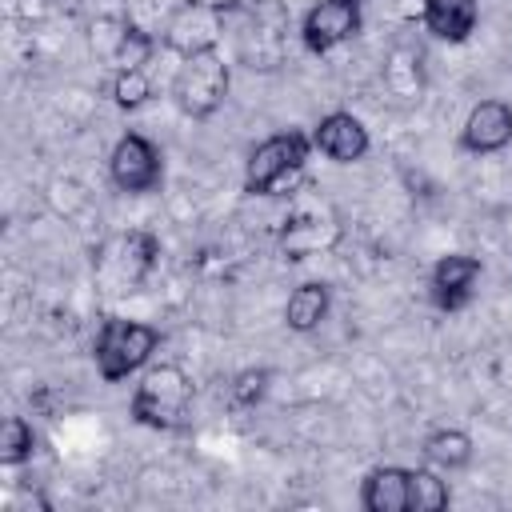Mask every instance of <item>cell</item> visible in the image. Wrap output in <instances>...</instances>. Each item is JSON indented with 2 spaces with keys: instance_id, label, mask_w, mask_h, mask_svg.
<instances>
[{
  "instance_id": "1",
  "label": "cell",
  "mask_w": 512,
  "mask_h": 512,
  "mask_svg": "<svg viewBox=\"0 0 512 512\" xmlns=\"http://www.w3.org/2000/svg\"><path fill=\"white\" fill-rule=\"evenodd\" d=\"M192 376L180 368V364H148L132 388V400H128V416L140 424V428H152V432H176L184 428V416L192 408Z\"/></svg>"
},
{
  "instance_id": "2",
  "label": "cell",
  "mask_w": 512,
  "mask_h": 512,
  "mask_svg": "<svg viewBox=\"0 0 512 512\" xmlns=\"http://www.w3.org/2000/svg\"><path fill=\"white\" fill-rule=\"evenodd\" d=\"M312 148H316L312 132H300V128L264 136L244 160V192L248 196H288L296 188Z\"/></svg>"
},
{
  "instance_id": "3",
  "label": "cell",
  "mask_w": 512,
  "mask_h": 512,
  "mask_svg": "<svg viewBox=\"0 0 512 512\" xmlns=\"http://www.w3.org/2000/svg\"><path fill=\"white\" fill-rule=\"evenodd\" d=\"M160 348V328L144 320H124V316H104L92 340V364L104 384H124L128 376L144 372Z\"/></svg>"
},
{
  "instance_id": "4",
  "label": "cell",
  "mask_w": 512,
  "mask_h": 512,
  "mask_svg": "<svg viewBox=\"0 0 512 512\" xmlns=\"http://www.w3.org/2000/svg\"><path fill=\"white\" fill-rule=\"evenodd\" d=\"M232 88V68L220 56V48L212 52H196V56H180L176 72H172V100L184 116L192 120H208L224 108Z\"/></svg>"
},
{
  "instance_id": "5",
  "label": "cell",
  "mask_w": 512,
  "mask_h": 512,
  "mask_svg": "<svg viewBox=\"0 0 512 512\" xmlns=\"http://www.w3.org/2000/svg\"><path fill=\"white\" fill-rule=\"evenodd\" d=\"M108 180L116 192L148 196L164 184V152L144 132H124L108 152Z\"/></svg>"
},
{
  "instance_id": "6",
  "label": "cell",
  "mask_w": 512,
  "mask_h": 512,
  "mask_svg": "<svg viewBox=\"0 0 512 512\" xmlns=\"http://www.w3.org/2000/svg\"><path fill=\"white\" fill-rule=\"evenodd\" d=\"M224 20L228 12L216 8V4H204V0H180L164 28H160V44L176 56H196V52H212L224 36Z\"/></svg>"
},
{
  "instance_id": "7",
  "label": "cell",
  "mask_w": 512,
  "mask_h": 512,
  "mask_svg": "<svg viewBox=\"0 0 512 512\" xmlns=\"http://www.w3.org/2000/svg\"><path fill=\"white\" fill-rule=\"evenodd\" d=\"M364 28V0H316L300 16V44L312 56H328Z\"/></svg>"
},
{
  "instance_id": "8",
  "label": "cell",
  "mask_w": 512,
  "mask_h": 512,
  "mask_svg": "<svg viewBox=\"0 0 512 512\" xmlns=\"http://www.w3.org/2000/svg\"><path fill=\"white\" fill-rule=\"evenodd\" d=\"M88 40H92V52L104 64H112L116 72H124V68H148V60L160 48V40L152 32H144L132 16H100L92 24V36Z\"/></svg>"
},
{
  "instance_id": "9",
  "label": "cell",
  "mask_w": 512,
  "mask_h": 512,
  "mask_svg": "<svg viewBox=\"0 0 512 512\" xmlns=\"http://www.w3.org/2000/svg\"><path fill=\"white\" fill-rule=\"evenodd\" d=\"M156 260H160V236L148 228H132V232L108 240V248L96 260V272L116 280L120 288H128V284H140L156 268Z\"/></svg>"
},
{
  "instance_id": "10",
  "label": "cell",
  "mask_w": 512,
  "mask_h": 512,
  "mask_svg": "<svg viewBox=\"0 0 512 512\" xmlns=\"http://www.w3.org/2000/svg\"><path fill=\"white\" fill-rule=\"evenodd\" d=\"M480 276H484L480 256H472V252H448L428 272V300L440 312H460V308L472 304Z\"/></svg>"
},
{
  "instance_id": "11",
  "label": "cell",
  "mask_w": 512,
  "mask_h": 512,
  "mask_svg": "<svg viewBox=\"0 0 512 512\" xmlns=\"http://www.w3.org/2000/svg\"><path fill=\"white\" fill-rule=\"evenodd\" d=\"M312 144H316V152L328 156L332 164H356V160L368 156L372 136H368V128H364L360 116L336 108V112H324V116L316 120V128H312Z\"/></svg>"
},
{
  "instance_id": "12",
  "label": "cell",
  "mask_w": 512,
  "mask_h": 512,
  "mask_svg": "<svg viewBox=\"0 0 512 512\" xmlns=\"http://www.w3.org/2000/svg\"><path fill=\"white\" fill-rule=\"evenodd\" d=\"M512 144V104L508 100H480L460 124V148L472 156H492Z\"/></svg>"
},
{
  "instance_id": "13",
  "label": "cell",
  "mask_w": 512,
  "mask_h": 512,
  "mask_svg": "<svg viewBox=\"0 0 512 512\" xmlns=\"http://www.w3.org/2000/svg\"><path fill=\"white\" fill-rule=\"evenodd\" d=\"M424 28L444 44H464L480 24V0H420Z\"/></svg>"
},
{
  "instance_id": "14",
  "label": "cell",
  "mask_w": 512,
  "mask_h": 512,
  "mask_svg": "<svg viewBox=\"0 0 512 512\" xmlns=\"http://www.w3.org/2000/svg\"><path fill=\"white\" fill-rule=\"evenodd\" d=\"M360 508L364 512H408V468L380 464L360 480Z\"/></svg>"
},
{
  "instance_id": "15",
  "label": "cell",
  "mask_w": 512,
  "mask_h": 512,
  "mask_svg": "<svg viewBox=\"0 0 512 512\" xmlns=\"http://www.w3.org/2000/svg\"><path fill=\"white\" fill-rule=\"evenodd\" d=\"M328 312H332V288L324 280H304L292 288V296L284 304V324H288V332L308 336L328 320Z\"/></svg>"
},
{
  "instance_id": "16",
  "label": "cell",
  "mask_w": 512,
  "mask_h": 512,
  "mask_svg": "<svg viewBox=\"0 0 512 512\" xmlns=\"http://www.w3.org/2000/svg\"><path fill=\"white\" fill-rule=\"evenodd\" d=\"M420 456H424V464H432L440 472H460L472 464V436L464 428H436L424 436Z\"/></svg>"
},
{
  "instance_id": "17",
  "label": "cell",
  "mask_w": 512,
  "mask_h": 512,
  "mask_svg": "<svg viewBox=\"0 0 512 512\" xmlns=\"http://www.w3.org/2000/svg\"><path fill=\"white\" fill-rule=\"evenodd\" d=\"M452 504V488L440 476V468L420 464L408 468V512H444Z\"/></svg>"
},
{
  "instance_id": "18",
  "label": "cell",
  "mask_w": 512,
  "mask_h": 512,
  "mask_svg": "<svg viewBox=\"0 0 512 512\" xmlns=\"http://www.w3.org/2000/svg\"><path fill=\"white\" fill-rule=\"evenodd\" d=\"M32 452H36V428H32V420L8 416L4 420V432H0V464L4 468H20V464L32 460Z\"/></svg>"
},
{
  "instance_id": "19",
  "label": "cell",
  "mask_w": 512,
  "mask_h": 512,
  "mask_svg": "<svg viewBox=\"0 0 512 512\" xmlns=\"http://www.w3.org/2000/svg\"><path fill=\"white\" fill-rule=\"evenodd\" d=\"M112 100L124 112L144 108L152 100V76H148V68H124V72H116L112 76Z\"/></svg>"
},
{
  "instance_id": "20",
  "label": "cell",
  "mask_w": 512,
  "mask_h": 512,
  "mask_svg": "<svg viewBox=\"0 0 512 512\" xmlns=\"http://www.w3.org/2000/svg\"><path fill=\"white\" fill-rule=\"evenodd\" d=\"M268 384H272V368H240L228 384V400L236 408H256L268 396Z\"/></svg>"
},
{
  "instance_id": "21",
  "label": "cell",
  "mask_w": 512,
  "mask_h": 512,
  "mask_svg": "<svg viewBox=\"0 0 512 512\" xmlns=\"http://www.w3.org/2000/svg\"><path fill=\"white\" fill-rule=\"evenodd\" d=\"M8 508H12V512H24V508H40V512H48L52 504H48L44 496H36V492H28V488H24V492H20V496H16Z\"/></svg>"
}]
</instances>
